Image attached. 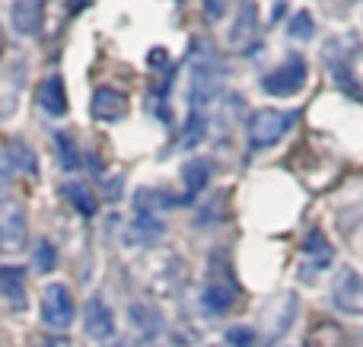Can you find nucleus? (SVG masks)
Wrapping results in <instances>:
<instances>
[{"instance_id": "obj_15", "label": "nucleus", "mask_w": 363, "mask_h": 347, "mask_svg": "<svg viewBox=\"0 0 363 347\" xmlns=\"http://www.w3.org/2000/svg\"><path fill=\"white\" fill-rule=\"evenodd\" d=\"M131 322L138 325V331L144 338H153L160 329H163V319H160L157 309H147V306H131Z\"/></svg>"}, {"instance_id": "obj_9", "label": "nucleus", "mask_w": 363, "mask_h": 347, "mask_svg": "<svg viewBox=\"0 0 363 347\" xmlns=\"http://www.w3.org/2000/svg\"><path fill=\"white\" fill-rule=\"evenodd\" d=\"M201 303H204V309L211 312V316H223V312H230V306L236 303V287H233L230 278L223 280H211L204 290V297H201Z\"/></svg>"}, {"instance_id": "obj_7", "label": "nucleus", "mask_w": 363, "mask_h": 347, "mask_svg": "<svg viewBox=\"0 0 363 347\" xmlns=\"http://www.w3.org/2000/svg\"><path fill=\"white\" fill-rule=\"evenodd\" d=\"M83 325H86V335L96 338V341H106V338L115 335L112 309H108V306L102 303L99 297H93V300L86 303V319H83Z\"/></svg>"}, {"instance_id": "obj_3", "label": "nucleus", "mask_w": 363, "mask_h": 347, "mask_svg": "<svg viewBox=\"0 0 363 347\" xmlns=\"http://www.w3.org/2000/svg\"><path fill=\"white\" fill-rule=\"evenodd\" d=\"M306 86V61L303 55H290L281 67L262 76V89L268 96H296Z\"/></svg>"}, {"instance_id": "obj_19", "label": "nucleus", "mask_w": 363, "mask_h": 347, "mask_svg": "<svg viewBox=\"0 0 363 347\" xmlns=\"http://www.w3.org/2000/svg\"><path fill=\"white\" fill-rule=\"evenodd\" d=\"M55 144H57V150H61L64 169H77V166H80V157H77V147H74V140H70V134L57 131L55 134Z\"/></svg>"}, {"instance_id": "obj_20", "label": "nucleus", "mask_w": 363, "mask_h": 347, "mask_svg": "<svg viewBox=\"0 0 363 347\" xmlns=\"http://www.w3.org/2000/svg\"><path fill=\"white\" fill-rule=\"evenodd\" d=\"M57 265V252H55V246H51L48 239H42L35 246V268L38 271H51V268Z\"/></svg>"}, {"instance_id": "obj_22", "label": "nucleus", "mask_w": 363, "mask_h": 347, "mask_svg": "<svg viewBox=\"0 0 363 347\" xmlns=\"http://www.w3.org/2000/svg\"><path fill=\"white\" fill-rule=\"evenodd\" d=\"M207 16L220 19V16H223V4H220V0H207Z\"/></svg>"}, {"instance_id": "obj_17", "label": "nucleus", "mask_w": 363, "mask_h": 347, "mask_svg": "<svg viewBox=\"0 0 363 347\" xmlns=\"http://www.w3.org/2000/svg\"><path fill=\"white\" fill-rule=\"evenodd\" d=\"M6 159H10L13 166H16V169H26L32 176V172H35V157H32V150L26 144H10V150H6Z\"/></svg>"}, {"instance_id": "obj_23", "label": "nucleus", "mask_w": 363, "mask_h": 347, "mask_svg": "<svg viewBox=\"0 0 363 347\" xmlns=\"http://www.w3.org/2000/svg\"><path fill=\"white\" fill-rule=\"evenodd\" d=\"M0 51H4V29H0Z\"/></svg>"}, {"instance_id": "obj_8", "label": "nucleus", "mask_w": 363, "mask_h": 347, "mask_svg": "<svg viewBox=\"0 0 363 347\" xmlns=\"http://www.w3.org/2000/svg\"><path fill=\"white\" fill-rule=\"evenodd\" d=\"M125 112H128L125 93H118V89H112V86L96 89V96H93V115L99 121H118Z\"/></svg>"}, {"instance_id": "obj_2", "label": "nucleus", "mask_w": 363, "mask_h": 347, "mask_svg": "<svg viewBox=\"0 0 363 347\" xmlns=\"http://www.w3.org/2000/svg\"><path fill=\"white\" fill-rule=\"evenodd\" d=\"M29 239V223H26V207L13 198H0V252L16 255L23 252Z\"/></svg>"}, {"instance_id": "obj_6", "label": "nucleus", "mask_w": 363, "mask_h": 347, "mask_svg": "<svg viewBox=\"0 0 363 347\" xmlns=\"http://www.w3.org/2000/svg\"><path fill=\"white\" fill-rule=\"evenodd\" d=\"M230 42H233V48H239V51H252L258 45V10L252 0L239 4V16L230 32Z\"/></svg>"}, {"instance_id": "obj_13", "label": "nucleus", "mask_w": 363, "mask_h": 347, "mask_svg": "<svg viewBox=\"0 0 363 347\" xmlns=\"http://www.w3.org/2000/svg\"><path fill=\"white\" fill-rule=\"evenodd\" d=\"M182 178H185V198H194L207 182H211V163H207L204 157L188 159V166H185V172H182Z\"/></svg>"}, {"instance_id": "obj_10", "label": "nucleus", "mask_w": 363, "mask_h": 347, "mask_svg": "<svg viewBox=\"0 0 363 347\" xmlns=\"http://www.w3.org/2000/svg\"><path fill=\"white\" fill-rule=\"evenodd\" d=\"M38 106L48 115H55V118L67 115V93H64V80L57 74L42 83V89H38Z\"/></svg>"}, {"instance_id": "obj_11", "label": "nucleus", "mask_w": 363, "mask_h": 347, "mask_svg": "<svg viewBox=\"0 0 363 347\" xmlns=\"http://www.w3.org/2000/svg\"><path fill=\"white\" fill-rule=\"evenodd\" d=\"M303 252H306L309 265H315V271L328 268V265H332V258H335V249H332V242L322 236V229H313V233L306 236V242H303Z\"/></svg>"}, {"instance_id": "obj_4", "label": "nucleus", "mask_w": 363, "mask_h": 347, "mask_svg": "<svg viewBox=\"0 0 363 347\" xmlns=\"http://www.w3.org/2000/svg\"><path fill=\"white\" fill-rule=\"evenodd\" d=\"M42 319L51 329H67L74 322V297L64 284H48L42 297Z\"/></svg>"}, {"instance_id": "obj_5", "label": "nucleus", "mask_w": 363, "mask_h": 347, "mask_svg": "<svg viewBox=\"0 0 363 347\" xmlns=\"http://www.w3.org/2000/svg\"><path fill=\"white\" fill-rule=\"evenodd\" d=\"M332 300L345 316H363V278L354 268H341Z\"/></svg>"}, {"instance_id": "obj_14", "label": "nucleus", "mask_w": 363, "mask_h": 347, "mask_svg": "<svg viewBox=\"0 0 363 347\" xmlns=\"http://www.w3.org/2000/svg\"><path fill=\"white\" fill-rule=\"evenodd\" d=\"M0 293L13 303L26 306V274L23 268H0Z\"/></svg>"}, {"instance_id": "obj_16", "label": "nucleus", "mask_w": 363, "mask_h": 347, "mask_svg": "<svg viewBox=\"0 0 363 347\" xmlns=\"http://www.w3.org/2000/svg\"><path fill=\"white\" fill-rule=\"evenodd\" d=\"M64 195L74 201V207L80 210L83 217H93L96 214V201H93V195L86 191V185H83V182H70L67 188H64Z\"/></svg>"}, {"instance_id": "obj_21", "label": "nucleus", "mask_w": 363, "mask_h": 347, "mask_svg": "<svg viewBox=\"0 0 363 347\" xmlns=\"http://www.w3.org/2000/svg\"><path fill=\"white\" fill-rule=\"evenodd\" d=\"M226 341H230L233 347H255L258 338H255V331H252V329H239V325H236V329L226 331Z\"/></svg>"}, {"instance_id": "obj_12", "label": "nucleus", "mask_w": 363, "mask_h": 347, "mask_svg": "<svg viewBox=\"0 0 363 347\" xmlns=\"http://www.w3.org/2000/svg\"><path fill=\"white\" fill-rule=\"evenodd\" d=\"M13 25H16L19 35H35L38 25H42V6L35 0H19L13 6Z\"/></svg>"}, {"instance_id": "obj_1", "label": "nucleus", "mask_w": 363, "mask_h": 347, "mask_svg": "<svg viewBox=\"0 0 363 347\" xmlns=\"http://www.w3.org/2000/svg\"><path fill=\"white\" fill-rule=\"evenodd\" d=\"M296 115L294 112H277V108H258L249 118V140L255 150L262 147H274L284 134L294 127Z\"/></svg>"}, {"instance_id": "obj_18", "label": "nucleus", "mask_w": 363, "mask_h": 347, "mask_svg": "<svg viewBox=\"0 0 363 347\" xmlns=\"http://www.w3.org/2000/svg\"><path fill=\"white\" fill-rule=\"evenodd\" d=\"M313 29H315V23H313V16H309L306 10L296 13V16L290 19V25H287L290 38H300V42H309V38H313Z\"/></svg>"}]
</instances>
